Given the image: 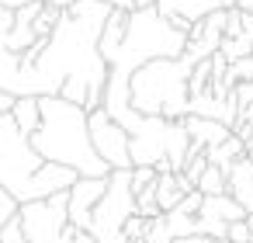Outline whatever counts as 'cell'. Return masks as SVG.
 Wrapping results in <instances>:
<instances>
[{
    "instance_id": "obj_1",
    "label": "cell",
    "mask_w": 253,
    "mask_h": 243,
    "mask_svg": "<svg viewBox=\"0 0 253 243\" xmlns=\"http://www.w3.org/2000/svg\"><path fill=\"white\" fill-rule=\"evenodd\" d=\"M39 108H42V122L28 136V143L35 146V153L42 160L73 167L80 177H108L111 174V167L90 146L87 108H80V104H73L59 94L39 97Z\"/></svg>"
},
{
    "instance_id": "obj_2",
    "label": "cell",
    "mask_w": 253,
    "mask_h": 243,
    "mask_svg": "<svg viewBox=\"0 0 253 243\" xmlns=\"http://www.w3.org/2000/svg\"><path fill=\"white\" fill-rule=\"evenodd\" d=\"M80 174L63 163H49L35 153L28 136L14 125L11 111L0 115V184L18 201H39L56 191H66Z\"/></svg>"
},
{
    "instance_id": "obj_3",
    "label": "cell",
    "mask_w": 253,
    "mask_h": 243,
    "mask_svg": "<svg viewBox=\"0 0 253 243\" xmlns=\"http://www.w3.org/2000/svg\"><path fill=\"white\" fill-rule=\"evenodd\" d=\"M191 59L184 56H163L142 63L128 77V97L139 115H160V118H184L191 111V94H187V77H191Z\"/></svg>"
},
{
    "instance_id": "obj_4",
    "label": "cell",
    "mask_w": 253,
    "mask_h": 243,
    "mask_svg": "<svg viewBox=\"0 0 253 243\" xmlns=\"http://www.w3.org/2000/svg\"><path fill=\"white\" fill-rule=\"evenodd\" d=\"M87 132H90L94 153H97L111 170H128V167H132V156H128V132H125L104 108L87 111Z\"/></svg>"
},
{
    "instance_id": "obj_5",
    "label": "cell",
    "mask_w": 253,
    "mask_h": 243,
    "mask_svg": "<svg viewBox=\"0 0 253 243\" xmlns=\"http://www.w3.org/2000/svg\"><path fill=\"white\" fill-rule=\"evenodd\" d=\"M108 177H77L66 188V219L73 229H90V212L101 201Z\"/></svg>"
},
{
    "instance_id": "obj_6",
    "label": "cell",
    "mask_w": 253,
    "mask_h": 243,
    "mask_svg": "<svg viewBox=\"0 0 253 243\" xmlns=\"http://www.w3.org/2000/svg\"><path fill=\"white\" fill-rule=\"evenodd\" d=\"M225 11H229V7H225ZM225 11H211V14H205L201 21L191 25L187 46H184V59L201 63V59H208V56L218 52L222 35H225Z\"/></svg>"
},
{
    "instance_id": "obj_7",
    "label": "cell",
    "mask_w": 253,
    "mask_h": 243,
    "mask_svg": "<svg viewBox=\"0 0 253 243\" xmlns=\"http://www.w3.org/2000/svg\"><path fill=\"white\" fill-rule=\"evenodd\" d=\"M232 4H236V0H156L153 7H156L163 18H170L173 28L191 32L194 21H201V18L211 14V11H225V7H232Z\"/></svg>"
},
{
    "instance_id": "obj_8",
    "label": "cell",
    "mask_w": 253,
    "mask_h": 243,
    "mask_svg": "<svg viewBox=\"0 0 253 243\" xmlns=\"http://www.w3.org/2000/svg\"><path fill=\"white\" fill-rule=\"evenodd\" d=\"M225 191L243 205V212H253V163L246 156H239L225 170Z\"/></svg>"
},
{
    "instance_id": "obj_9",
    "label": "cell",
    "mask_w": 253,
    "mask_h": 243,
    "mask_svg": "<svg viewBox=\"0 0 253 243\" xmlns=\"http://www.w3.org/2000/svg\"><path fill=\"white\" fill-rule=\"evenodd\" d=\"M180 122H184L191 143H194V146H205V149L215 146V143H222V139L232 132L225 122H218V118H205V115H184Z\"/></svg>"
},
{
    "instance_id": "obj_10",
    "label": "cell",
    "mask_w": 253,
    "mask_h": 243,
    "mask_svg": "<svg viewBox=\"0 0 253 243\" xmlns=\"http://www.w3.org/2000/svg\"><path fill=\"white\" fill-rule=\"evenodd\" d=\"M198 215H205V219H218V222H236V219H243L246 212H243V205L225 191V194H205Z\"/></svg>"
},
{
    "instance_id": "obj_11",
    "label": "cell",
    "mask_w": 253,
    "mask_h": 243,
    "mask_svg": "<svg viewBox=\"0 0 253 243\" xmlns=\"http://www.w3.org/2000/svg\"><path fill=\"white\" fill-rule=\"evenodd\" d=\"M205 156H208V163H215V167H222V170H229L239 156H246V143L236 136V132H229L222 143H215V146H208L205 149Z\"/></svg>"
},
{
    "instance_id": "obj_12",
    "label": "cell",
    "mask_w": 253,
    "mask_h": 243,
    "mask_svg": "<svg viewBox=\"0 0 253 243\" xmlns=\"http://www.w3.org/2000/svg\"><path fill=\"white\" fill-rule=\"evenodd\" d=\"M125 21H128V11H122V7H111V14H108V21H104V28H101V39H97V52L108 59L111 52H115V46L122 42V35H125Z\"/></svg>"
},
{
    "instance_id": "obj_13",
    "label": "cell",
    "mask_w": 253,
    "mask_h": 243,
    "mask_svg": "<svg viewBox=\"0 0 253 243\" xmlns=\"http://www.w3.org/2000/svg\"><path fill=\"white\" fill-rule=\"evenodd\" d=\"M11 118H14V125H18V129H21L25 136H32V132L39 129V122H42V108H39V97H35V94H21V97H14Z\"/></svg>"
},
{
    "instance_id": "obj_14",
    "label": "cell",
    "mask_w": 253,
    "mask_h": 243,
    "mask_svg": "<svg viewBox=\"0 0 253 243\" xmlns=\"http://www.w3.org/2000/svg\"><path fill=\"white\" fill-rule=\"evenodd\" d=\"M194 188H198L201 194H225V170L215 167V163H208V167L198 174Z\"/></svg>"
},
{
    "instance_id": "obj_15",
    "label": "cell",
    "mask_w": 253,
    "mask_h": 243,
    "mask_svg": "<svg viewBox=\"0 0 253 243\" xmlns=\"http://www.w3.org/2000/svg\"><path fill=\"white\" fill-rule=\"evenodd\" d=\"M208 87H211V56L191 66V77H187V94H191V97H198V94H205Z\"/></svg>"
},
{
    "instance_id": "obj_16",
    "label": "cell",
    "mask_w": 253,
    "mask_h": 243,
    "mask_svg": "<svg viewBox=\"0 0 253 243\" xmlns=\"http://www.w3.org/2000/svg\"><path fill=\"white\" fill-rule=\"evenodd\" d=\"M59 14H63V7H56V4H42V11H39V14H35V21H32L35 35H49V32L56 28Z\"/></svg>"
},
{
    "instance_id": "obj_17",
    "label": "cell",
    "mask_w": 253,
    "mask_h": 243,
    "mask_svg": "<svg viewBox=\"0 0 253 243\" xmlns=\"http://www.w3.org/2000/svg\"><path fill=\"white\" fill-rule=\"evenodd\" d=\"M18 205H21V201H18V198H14L4 184H0V229H4V226L18 215Z\"/></svg>"
},
{
    "instance_id": "obj_18",
    "label": "cell",
    "mask_w": 253,
    "mask_h": 243,
    "mask_svg": "<svg viewBox=\"0 0 253 243\" xmlns=\"http://www.w3.org/2000/svg\"><path fill=\"white\" fill-rule=\"evenodd\" d=\"M146 229H149V219H142L139 212H135V215H128V219H125V226H122L125 240H142V236H146Z\"/></svg>"
},
{
    "instance_id": "obj_19",
    "label": "cell",
    "mask_w": 253,
    "mask_h": 243,
    "mask_svg": "<svg viewBox=\"0 0 253 243\" xmlns=\"http://www.w3.org/2000/svg\"><path fill=\"white\" fill-rule=\"evenodd\" d=\"M225 240H229V243H253V233H250L246 219H236V222H229V229H225Z\"/></svg>"
},
{
    "instance_id": "obj_20",
    "label": "cell",
    "mask_w": 253,
    "mask_h": 243,
    "mask_svg": "<svg viewBox=\"0 0 253 243\" xmlns=\"http://www.w3.org/2000/svg\"><path fill=\"white\" fill-rule=\"evenodd\" d=\"M156 181V167H132V191H142Z\"/></svg>"
},
{
    "instance_id": "obj_21",
    "label": "cell",
    "mask_w": 253,
    "mask_h": 243,
    "mask_svg": "<svg viewBox=\"0 0 253 243\" xmlns=\"http://www.w3.org/2000/svg\"><path fill=\"white\" fill-rule=\"evenodd\" d=\"M232 97H236L239 108L253 104V80H239V84H232Z\"/></svg>"
},
{
    "instance_id": "obj_22",
    "label": "cell",
    "mask_w": 253,
    "mask_h": 243,
    "mask_svg": "<svg viewBox=\"0 0 253 243\" xmlns=\"http://www.w3.org/2000/svg\"><path fill=\"white\" fill-rule=\"evenodd\" d=\"M73 243H101L94 233H87V229H73Z\"/></svg>"
},
{
    "instance_id": "obj_23",
    "label": "cell",
    "mask_w": 253,
    "mask_h": 243,
    "mask_svg": "<svg viewBox=\"0 0 253 243\" xmlns=\"http://www.w3.org/2000/svg\"><path fill=\"white\" fill-rule=\"evenodd\" d=\"M14 108V94H7V91H0V115H7Z\"/></svg>"
},
{
    "instance_id": "obj_24",
    "label": "cell",
    "mask_w": 253,
    "mask_h": 243,
    "mask_svg": "<svg viewBox=\"0 0 253 243\" xmlns=\"http://www.w3.org/2000/svg\"><path fill=\"white\" fill-rule=\"evenodd\" d=\"M232 7H236V11H243V14H253V0H236Z\"/></svg>"
},
{
    "instance_id": "obj_25",
    "label": "cell",
    "mask_w": 253,
    "mask_h": 243,
    "mask_svg": "<svg viewBox=\"0 0 253 243\" xmlns=\"http://www.w3.org/2000/svg\"><path fill=\"white\" fill-rule=\"evenodd\" d=\"M125 4H128V11H132V7H153L156 0H125Z\"/></svg>"
},
{
    "instance_id": "obj_26",
    "label": "cell",
    "mask_w": 253,
    "mask_h": 243,
    "mask_svg": "<svg viewBox=\"0 0 253 243\" xmlns=\"http://www.w3.org/2000/svg\"><path fill=\"white\" fill-rule=\"evenodd\" d=\"M108 4H111V7H122V11H128V4H125V0H108Z\"/></svg>"
},
{
    "instance_id": "obj_27",
    "label": "cell",
    "mask_w": 253,
    "mask_h": 243,
    "mask_svg": "<svg viewBox=\"0 0 253 243\" xmlns=\"http://www.w3.org/2000/svg\"><path fill=\"white\" fill-rule=\"evenodd\" d=\"M246 160H250V163H253V139H250V143H246Z\"/></svg>"
},
{
    "instance_id": "obj_28",
    "label": "cell",
    "mask_w": 253,
    "mask_h": 243,
    "mask_svg": "<svg viewBox=\"0 0 253 243\" xmlns=\"http://www.w3.org/2000/svg\"><path fill=\"white\" fill-rule=\"evenodd\" d=\"M243 219H246V226H250V233H253V212H246Z\"/></svg>"
},
{
    "instance_id": "obj_29",
    "label": "cell",
    "mask_w": 253,
    "mask_h": 243,
    "mask_svg": "<svg viewBox=\"0 0 253 243\" xmlns=\"http://www.w3.org/2000/svg\"><path fill=\"white\" fill-rule=\"evenodd\" d=\"M128 243H146V236H142V240H128Z\"/></svg>"
}]
</instances>
